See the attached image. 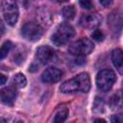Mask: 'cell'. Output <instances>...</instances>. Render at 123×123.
Returning <instances> with one entry per match:
<instances>
[{
  "instance_id": "ffe728a7",
  "label": "cell",
  "mask_w": 123,
  "mask_h": 123,
  "mask_svg": "<svg viewBox=\"0 0 123 123\" xmlns=\"http://www.w3.org/2000/svg\"><path fill=\"white\" fill-rule=\"evenodd\" d=\"M122 115L121 114H114L111 117V123H122Z\"/></svg>"
},
{
  "instance_id": "2e32d148",
  "label": "cell",
  "mask_w": 123,
  "mask_h": 123,
  "mask_svg": "<svg viewBox=\"0 0 123 123\" xmlns=\"http://www.w3.org/2000/svg\"><path fill=\"white\" fill-rule=\"evenodd\" d=\"M110 106L112 110L114 109H120L121 108V96L120 94H115L111 98L110 101Z\"/></svg>"
},
{
  "instance_id": "6da1fadb",
  "label": "cell",
  "mask_w": 123,
  "mask_h": 123,
  "mask_svg": "<svg viewBox=\"0 0 123 123\" xmlns=\"http://www.w3.org/2000/svg\"><path fill=\"white\" fill-rule=\"evenodd\" d=\"M90 88L89 75L86 72H82L70 80L65 81L61 86L60 89L62 93H74L77 91L87 92Z\"/></svg>"
},
{
  "instance_id": "7402d4cb",
  "label": "cell",
  "mask_w": 123,
  "mask_h": 123,
  "mask_svg": "<svg viewBox=\"0 0 123 123\" xmlns=\"http://www.w3.org/2000/svg\"><path fill=\"white\" fill-rule=\"evenodd\" d=\"M4 32H5V26H4L3 21L0 19V37L4 34Z\"/></svg>"
},
{
  "instance_id": "cb8c5ba5",
  "label": "cell",
  "mask_w": 123,
  "mask_h": 123,
  "mask_svg": "<svg viewBox=\"0 0 123 123\" xmlns=\"http://www.w3.org/2000/svg\"><path fill=\"white\" fill-rule=\"evenodd\" d=\"M94 123H106V121L102 118H97V119L94 120Z\"/></svg>"
},
{
  "instance_id": "8992f818",
  "label": "cell",
  "mask_w": 123,
  "mask_h": 123,
  "mask_svg": "<svg viewBox=\"0 0 123 123\" xmlns=\"http://www.w3.org/2000/svg\"><path fill=\"white\" fill-rule=\"evenodd\" d=\"M21 35L29 41H37L42 37L43 29L37 23L27 22L21 28Z\"/></svg>"
},
{
  "instance_id": "9a60e30c",
  "label": "cell",
  "mask_w": 123,
  "mask_h": 123,
  "mask_svg": "<svg viewBox=\"0 0 123 123\" xmlns=\"http://www.w3.org/2000/svg\"><path fill=\"white\" fill-rule=\"evenodd\" d=\"M62 15L66 20H71L75 16V9L73 6H66L62 9Z\"/></svg>"
},
{
  "instance_id": "7a4b0ae2",
  "label": "cell",
  "mask_w": 123,
  "mask_h": 123,
  "mask_svg": "<svg viewBox=\"0 0 123 123\" xmlns=\"http://www.w3.org/2000/svg\"><path fill=\"white\" fill-rule=\"evenodd\" d=\"M75 36L74 28L67 23H62L57 27L54 34L51 37L52 42L57 46H62L69 42L71 38Z\"/></svg>"
},
{
  "instance_id": "44dd1931",
  "label": "cell",
  "mask_w": 123,
  "mask_h": 123,
  "mask_svg": "<svg viewBox=\"0 0 123 123\" xmlns=\"http://www.w3.org/2000/svg\"><path fill=\"white\" fill-rule=\"evenodd\" d=\"M6 82H7V77L4 74H1L0 73V86L1 85H4Z\"/></svg>"
},
{
  "instance_id": "52a82bcc",
  "label": "cell",
  "mask_w": 123,
  "mask_h": 123,
  "mask_svg": "<svg viewBox=\"0 0 123 123\" xmlns=\"http://www.w3.org/2000/svg\"><path fill=\"white\" fill-rule=\"evenodd\" d=\"M36 58L40 63L46 64L57 60V53L52 47L48 45H42L37 49Z\"/></svg>"
},
{
  "instance_id": "603a6c76",
  "label": "cell",
  "mask_w": 123,
  "mask_h": 123,
  "mask_svg": "<svg viewBox=\"0 0 123 123\" xmlns=\"http://www.w3.org/2000/svg\"><path fill=\"white\" fill-rule=\"evenodd\" d=\"M100 4L101 5H103V6H105V7H108L109 5H111V4H112V1H100Z\"/></svg>"
},
{
  "instance_id": "3957f363",
  "label": "cell",
  "mask_w": 123,
  "mask_h": 123,
  "mask_svg": "<svg viewBox=\"0 0 123 123\" xmlns=\"http://www.w3.org/2000/svg\"><path fill=\"white\" fill-rule=\"evenodd\" d=\"M116 81L115 73L111 69H103L96 76V85L101 91L110 90Z\"/></svg>"
},
{
  "instance_id": "9c48e42d",
  "label": "cell",
  "mask_w": 123,
  "mask_h": 123,
  "mask_svg": "<svg viewBox=\"0 0 123 123\" xmlns=\"http://www.w3.org/2000/svg\"><path fill=\"white\" fill-rule=\"evenodd\" d=\"M62 72L57 68V67H48L46 68L42 75H41V80L43 83L47 84H52V83H57L62 79Z\"/></svg>"
},
{
  "instance_id": "30bf717a",
  "label": "cell",
  "mask_w": 123,
  "mask_h": 123,
  "mask_svg": "<svg viewBox=\"0 0 123 123\" xmlns=\"http://www.w3.org/2000/svg\"><path fill=\"white\" fill-rule=\"evenodd\" d=\"M16 98V89L13 86H7L0 90V100L7 106H12Z\"/></svg>"
},
{
  "instance_id": "e0dca14e",
  "label": "cell",
  "mask_w": 123,
  "mask_h": 123,
  "mask_svg": "<svg viewBox=\"0 0 123 123\" xmlns=\"http://www.w3.org/2000/svg\"><path fill=\"white\" fill-rule=\"evenodd\" d=\"M104 110V101L100 97H95L93 104V111L95 112H102Z\"/></svg>"
},
{
  "instance_id": "7c38bea8",
  "label": "cell",
  "mask_w": 123,
  "mask_h": 123,
  "mask_svg": "<svg viewBox=\"0 0 123 123\" xmlns=\"http://www.w3.org/2000/svg\"><path fill=\"white\" fill-rule=\"evenodd\" d=\"M67 115H68V110L67 109H62L60 110L55 117H54V123H63L65 121V119L67 118Z\"/></svg>"
},
{
  "instance_id": "d4e9b609",
  "label": "cell",
  "mask_w": 123,
  "mask_h": 123,
  "mask_svg": "<svg viewBox=\"0 0 123 123\" xmlns=\"http://www.w3.org/2000/svg\"><path fill=\"white\" fill-rule=\"evenodd\" d=\"M13 123H23V121H22V120H20V119H17V120H14V121H13Z\"/></svg>"
},
{
  "instance_id": "d6986e66",
  "label": "cell",
  "mask_w": 123,
  "mask_h": 123,
  "mask_svg": "<svg viewBox=\"0 0 123 123\" xmlns=\"http://www.w3.org/2000/svg\"><path fill=\"white\" fill-rule=\"evenodd\" d=\"M80 6L83 8V9H86V10H91L93 8V4L88 1V0H85V1H80L79 2Z\"/></svg>"
},
{
  "instance_id": "277c9868",
  "label": "cell",
  "mask_w": 123,
  "mask_h": 123,
  "mask_svg": "<svg viewBox=\"0 0 123 123\" xmlns=\"http://www.w3.org/2000/svg\"><path fill=\"white\" fill-rule=\"evenodd\" d=\"M94 48V44L93 42L86 38H81L75 42H73L70 46H69V53L73 56H77V57H84L86 55H88L90 52H92Z\"/></svg>"
},
{
  "instance_id": "ba28073f",
  "label": "cell",
  "mask_w": 123,
  "mask_h": 123,
  "mask_svg": "<svg viewBox=\"0 0 123 123\" xmlns=\"http://www.w3.org/2000/svg\"><path fill=\"white\" fill-rule=\"evenodd\" d=\"M102 17L98 13L83 14L80 18V25L86 29H94L100 25Z\"/></svg>"
},
{
  "instance_id": "4fadbf2b",
  "label": "cell",
  "mask_w": 123,
  "mask_h": 123,
  "mask_svg": "<svg viewBox=\"0 0 123 123\" xmlns=\"http://www.w3.org/2000/svg\"><path fill=\"white\" fill-rule=\"evenodd\" d=\"M13 82L15 84V86L19 88H22V87H25L26 85H27V79L26 77L22 74V73H17L14 75L13 77Z\"/></svg>"
},
{
  "instance_id": "ac0fdd59",
  "label": "cell",
  "mask_w": 123,
  "mask_h": 123,
  "mask_svg": "<svg viewBox=\"0 0 123 123\" xmlns=\"http://www.w3.org/2000/svg\"><path fill=\"white\" fill-rule=\"evenodd\" d=\"M91 37H92L94 40H96V41H103L104 38H105V36H104V34H103L102 31H100V30H95V31L92 32Z\"/></svg>"
},
{
  "instance_id": "5b68a950",
  "label": "cell",
  "mask_w": 123,
  "mask_h": 123,
  "mask_svg": "<svg viewBox=\"0 0 123 123\" xmlns=\"http://www.w3.org/2000/svg\"><path fill=\"white\" fill-rule=\"evenodd\" d=\"M2 12L6 22L10 26H14L18 19V7L14 1H3L2 2Z\"/></svg>"
},
{
  "instance_id": "5bb4252c",
  "label": "cell",
  "mask_w": 123,
  "mask_h": 123,
  "mask_svg": "<svg viewBox=\"0 0 123 123\" xmlns=\"http://www.w3.org/2000/svg\"><path fill=\"white\" fill-rule=\"evenodd\" d=\"M12 47V43L10 40H7L2 44V46L0 47V60L6 58L8 56Z\"/></svg>"
},
{
  "instance_id": "8fae6325",
  "label": "cell",
  "mask_w": 123,
  "mask_h": 123,
  "mask_svg": "<svg viewBox=\"0 0 123 123\" xmlns=\"http://www.w3.org/2000/svg\"><path fill=\"white\" fill-rule=\"evenodd\" d=\"M111 61L113 65L115 66V68L118 70V72L120 74H122L123 72V53L122 50L117 48L115 50L112 51L111 53Z\"/></svg>"
},
{
  "instance_id": "484cf974",
  "label": "cell",
  "mask_w": 123,
  "mask_h": 123,
  "mask_svg": "<svg viewBox=\"0 0 123 123\" xmlns=\"http://www.w3.org/2000/svg\"><path fill=\"white\" fill-rule=\"evenodd\" d=\"M0 123H6V120L3 117H0Z\"/></svg>"
}]
</instances>
